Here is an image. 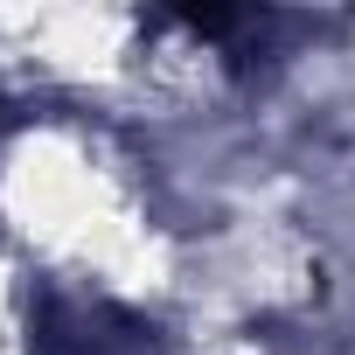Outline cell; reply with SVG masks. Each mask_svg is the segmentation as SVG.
Returning <instances> with one entry per match:
<instances>
[{
  "instance_id": "obj_1",
  "label": "cell",
  "mask_w": 355,
  "mask_h": 355,
  "mask_svg": "<svg viewBox=\"0 0 355 355\" xmlns=\"http://www.w3.org/2000/svg\"><path fill=\"white\" fill-rule=\"evenodd\" d=\"M153 348V327L112 300L42 286L28 300V355H139Z\"/></svg>"
},
{
  "instance_id": "obj_2",
  "label": "cell",
  "mask_w": 355,
  "mask_h": 355,
  "mask_svg": "<svg viewBox=\"0 0 355 355\" xmlns=\"http://www.w3.org/2000/svg\"><path fill=\"white\" fill-rule=\"evenodd\" d=\"M8 125H15V112H8V105H0V132H8Z\"/></svg>"
}]
</instances>
